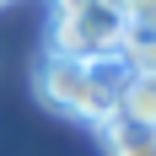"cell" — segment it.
<instances>
[{"instance_id":"obj_1","label":"cell","mask_w":156,"mask_h":156,"mask_svg":"<svg viewBox=\"0 0 156 156\" xmlns=\"http://www.w3.org/2000/svg\"><path fill=\"white\" fill-rule=\"evenodd\" d=\"M129 81V65L124 54H102V59H59V54H48L38 65V97H43L54 113H76L86 124H108L113 113H119V92H124Z\"/></svg>"},{"instance_id":"obj_2","label":"cell","mask_w":156,"mask_h":156,"mask_svg":"<svg viewBox=\"0 0 156 156\" xmlns=\"http://www.w3.org/2000/svg\"><path fill=\"white\" fill-rule=\"evenodd\" d=\"M129 43V27L124 16L108 11L102 0H92L86 11L76 16H54V27H48V54H59V59H102V54H124Z\"/></svg>"},{"instance_id":"obj_3","label":"cell","mask_w":156,"mask_h":156,"mask_svg":"<svg viewBox=\"0 0 156 156\" xmlns=\"http://www.w3.org/2000/svg\"><path fill=\"white\" fill-rule=\"evenodd\" d=\"M102 140H108V156H156V129L151 124H129L119 113L102 124Z\"/></svg>"},{"instance_id":"obj_4","label":"cell","mask_w":156,"mask_h":156,"mask_svg":"<svg viewBox=\"0 0 156 156\" xmlns=\"http://www.w3.org/2000/svg\"><path fill=\"white\" fill-rule=\"evenodd\" d=\"M119 119L156 129V81H151V76H135V70H129L124 92H119Z\"/></svg>"},{"instance_id":"obj_5","label":"cell","mask_w":156,"mask_h":156,"mask_svg":"<svg viewBox=\"0 0 156 156\" xmlns=\"http://www.w3.org/2000/svg\"><path fill=\"white\" fill-rule=\"evenodd\" d=\"M124 65L135 70V76H151V81H156V38L129 32V43H124Z\"/></svg>"},{"instance_id":"obj_6","label":"cell","mask_w":156,"mask_h":156,"mask_svg":"<svg viewBox=\"0 0 156 156\" xmlns=\"http://www.w3.org/2000/svg\"><path fill=\"white\" fill-rule=\"evenodd\" d=\"M92 0H54V16H76V11H86Z\"/></svg>"},{"instance_id":"obj_7","label":"cell","mask_w":156,"mask_h":156,"mask_svg":"<svg viewBox=\"0 0 156 156\" xmlns=\"http://www.w3.org/2000/svg\"><path fill=\"white\" fill-rule=\"evenodd\" d=\"M0 5H5V0H0Z\"/></svg>"}]
</instances>
